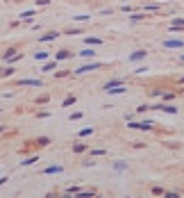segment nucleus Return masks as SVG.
Instances as JSON below:
<instances>
[{"instance_id": "1", "label": "nucleus", "mask_w": 184, "mask_h": 198, "mask_svg": "<svg viewBox=\"0 0 184 198\" xmlns=\"http://www.w3.org/2000/svg\"><path fill=\"white\" fill-rule=\"evenodd\" d=\"M21 84H27V87H39L41 82H39V80H23Z\"/></svg>"}, {"instance_id": "2", "label": "nucleus", "mask_w": 184, "mask_h": 198, "mask_svg": "<svg viewBox=\"0 0 184 198\" xmlns=\"http://www.w3.org/2000/svg\"><path fill=\"white\" fill-rule=\"evenodd\" d=\"M21 16H23V18H32V16H34V11H23Z\"/></svg>"}, {"instance_id": "3", "label": "nucleus", "mask_w": 184, "mask_h": 198, "mask_svg": "<svg viewBox=\"0 0 184 198\" xmlns=\"http://www.w3.org/2000/svg\"><path fill=\"white\" fill-rule=\"evenodd\" d=\"M59 171V166H50V168H45V173H57Z\"/></svg>"}]
</instances>
